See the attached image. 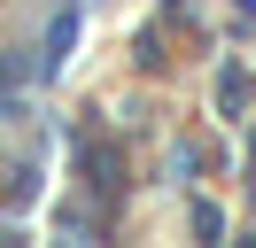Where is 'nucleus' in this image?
I'll return each mask as SVG.
<instances>
[{
  "label": "nucleus",
  "instance_id": "f257e3e1",
  "mask_svg": "<svg viewBox=\"0 0 256 248\" xmlns=\"http://www.w3.org/2000/svg\"><path fill=\"white\" fill-rule=\"evenodd\" d=\"M218 101H225V108H240V101H248V78L225 70V78H218Z\"/></svg>",
  "mask_w": 256,
  "mask_h": 248
}]
</instances>
